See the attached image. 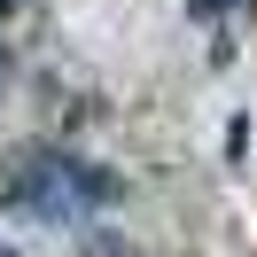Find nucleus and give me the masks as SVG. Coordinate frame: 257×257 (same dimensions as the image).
<instances>
[{
    "mask_svg": "<svg viewBox=\"0 0 257 257\" xmlns=\"http://www.w3.org/2000/svg\"><path fill=\"white\" fill-rule=\"evenodd\" d=\"M0 257H8V249H0Z\"/></svg>",
    "mask_w": 257,
    "mask_h": 257,
    "instance_id": "obj_1",
    "label": "nucleus"
}]
</instances>
